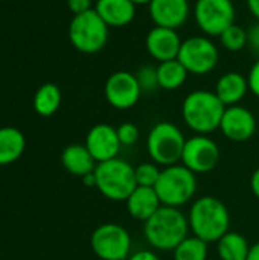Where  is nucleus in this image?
<instances>
[{
    "instance_id": "obj_1",
    "label": "nucleus",
    "mask_w": 259,
    "mask_h": 260,
    "mask_svg": "<svg viewBox=\"0 0 259 260\" xmlns=\"http://www.w3.org/2000/svg\"><path fill=\"white\" fill-rule=\"evenodd\" d=\"M188 218L177 207L162 206L147 222H143V236L147 242L160 251H174L176 247L188 238Z\"/></svg>"
},
{
    "instance_id": "obj_2",
    "label": "nucleus",
    "mask_w": 259,
    "mask_h": 260,
    "mask_svg": "<svg viewBox=\"0 0 259 260\" xmlns=\"http://www.w3.org/2000/svg\"><path fill=\"white\" fill-rule=\"evenodd\" d=\"M188 222L194 236L211 244L218 242L229 232L231 215L218 198L202 197L192 203Z\"/></svg>"
},
{
    "instance_id": "obj_3",
    "label": "nucleus",
    "mask_w": 259,
    "mask_h": 260,
    "mask_svg": "<svg viewBox=\"0 0 259 260\" xmlns=\"http://www.w3.org/2000/svg\"><path fill=\"white\" fill-rule=\"evenodd\" d=\"M224 110L226 107L218 99L215 91L195 90L185 98L182 105V116L189 129L197 134L208 136L220 129Z\"/></svg>"
},
{
    "instance_id": "obj_4",
    "label": "nucleus",
    "mask_w": 259,
    "mask_h": 260,
    "mask_svg": "<svg viewBox=\"0 0 259 260\" xmlns=\"http://www.w3.org/2000/svg\"><path fill=\"white\" fill-rule=\"evenodd\" d=\"M95 178L96 189L110 201H127L131 192L137 187L134 168L118 157L98 163Z\"/></svg>"
},
{
    "instance_id": "obj_5",
    "label": "nucleus",
    "mask_w": 259,
    "mask_h": 260,
    "mask_svg": "<svg viewBox=\"0 0 259 260\" xmlns=\"http://www.w3.org/2000/svg\"><path fill=\"white\" fill-rule=\"evenodd\" d=\"M154 189L160 198L162 206L179 209L195 197L197 175L179 163L166 166L160 171V177Z\"/></svg>"
},
{
    "instance_id": "obj_6",
    "label": "nucleus",
    "mask_w": 259,
    "mask_h": 260,
    "mask_svg": "<svg viewBox=\"0 0 259 260\" xmlns=\"http://www.w3.org/2000/svg\"><path fill=\"white\" fill-rule=\"evenodd\" d=\"M185 143L186 139L182 129L177 125L163 120L151 128L147 140V149L156 165L166 168L182 161Z\"/></svg>"
},
{
    "instance_id": "obj_7",
    "label": "nucleus",
    "mask_w": 259,
    "mask_h": 260,
    "mask_svg": "<svg viewBox=\"0 0 259 260\" xmlns=\"http://www.w3.org/2000/svg\"><path fill=\"white\" fill-rule=\"evenodd\" d=\"M108 26L93 9L73 15L69 24V40L82 53H98L108 41Z\"/></svg>"
},
{
    "instance_id": "obj_8",
    "label": "nucleus",
    "mask_w": 259,
    "mask_h": 260,
    "mask_svg": "<svg viewBox=\"0 0 259 260\" xmlns=\"http://www.w3.org/2000/svg\"><path fill=\"white\" fill-rule=\"evenodd\" d=\"M90 245L101 260H127L131 250V236L121 224L105 222L95 229Z\"/></svg>"
},
{
    "instance_id": "obj_9",
    "label": "nucleus",
    "mask_w": 259,
    "mask_h": 260,
    "mask_svg": "<svg viewBox=\"0 0 259 260\" xmlns=\"http://www.w3.org/2000/svg\"><path fill=\"white\" fill-rule=\"evenodd\" d=\"M177 59L191 75H208L211 73L220 59V52L215 43L209 37L197 35L186 38L182 46Z\"/></svg>"
},
{
    "instance_id": "obj_10",
    "label": "nucleus",
    "mask_w": 259,
    "mask_h": 260,
    "mask_svg": "<svg viewBox=\"0 0 259 260\" xmlns=\"http://www.w3.org/2000/svg\"><path fill=\"white\" fill-rule=\"evenodd\" d=\"M235 15L232 0H197L194 5L197 26L208 37H220L235 23Z\"/></svg>"
},
{
    "instance_id": "obj_11",
    "label": "nucleus",
    "mask_w": 259,
    "mask_h": 260,
    "mask_svg": "<svg viewBox=\"0 0 259 260\" xmlns=\"http://www.w3.org/2000/svg\"><path fill=\"white\" fill-rule=\"evenodd\" d=\"M220 157L221 154L218 145L212 139H209V136L197 134L194 137L186 139L180 163L197 175L215 169L220 161Z\"/></svg>"
},
{
    "instance_id": "obj_12",
    "label": "nucleus",
    "mask_w": 259,
    "mask_h": 260,
    "mask_svg": "<svg viewBox=\"0 0 259 260\" xmlns=\"http://www.w3.org/2000/svg\"><path fill=\"white\" fill-rule=\"evenodd\" d=\"M142 94V88L134 73L128 70H118L111 73L104 85V96L107 102L116 110L133 108Z\"/></svg>"
},
{
    "instance_id": "obj_13",
    "label": "nucleus",
    "mask_w": 259,
    "mask_h": 260,
    "mask_svg": "<svg viewBox=\"0 0 259 260\" xmlns=\"http://www.w3.org/2000/svg\"><path fill=\"white\" fill-rule=\"evenodd\" d=\"M220 129L224 137L232 142H247L256 133V117L249 108L243 105L226 107Z\"/></svg>"
},
{
    "instance_id": "obj_14",
    "label": "nucleus",
    "mask_w": 259,
    "mask_h": 260,
    "mask_svg": "<svg viewBox=\"0 0 259 260\" xmlns=\"http://www.w3.org/2000/svg\"><path fill=\"white\" fill-rule=\"evenodd\" d=\"M85 148L93 155L96 163L116 158L122 148L118 137V129L108 123H98L90 128L85 137Z\"/></svg>"
},
{
    "instance_id": "obj_15",
    "label": "nucleus",
    "mask_w": 259,
    "mask_h": 260,
    "mask_svg": "<svg viewBox=\"0 0 259 260\" xmlns=\"http://www.w3.org/2000/svg\"><path fill=\"white\" fill-rule=\"evenodd\" d=\"M182 40L176 29L154 26L145 38V47L151 58L159 62L177 59Z\"/></svg>"
},
{
    "instance_id": "obj_16",
    "label": "nucleus",
    "mask_w": 259,
    "mask_h": 260,
    "mask_svg": "<svg viewBox=\"0 0 259 260\" xmlns=\"http://www.w3.org/2000/svg\"><path fill=\"white\" fill-rule=\"evenodd\" d=\"M148 9L156 26L176 30L188 21L191 12L188 0H153L148 5Z\"/></svg>"
},
{
    "instance_id": "obj_17",
    "label": "nucleus",
    "mask_w": 259,
    "mask_h": 260,
    "mask_svg": "<svg viewBox=\"0 0 259 260\" xmlns=\"http://www.w3.org/2000/svg\"><path fill=\"white\" fill-rule=\"evenodd\" d=\"M136 5L131 0H96L95 11L108 27L128 26L136 17Z\"/></svg>"
},
{
    "instance_id": "obj_18",
    "label": "nucleus",
    "mask_w": 259,
    "mask_h": 260,
    "mask_svg": "<svg viewBox=\"0 0 259 260\" xmlns=\"http://www.w3.org/2000/svg\"><path fill=\"white\" fill-rule=\"evenodd\" d=\"M130 216L136 221L147 222L160 207V198L154 187L137 186L125 201Z\"/></svg>"
},
{
    "instance_id": "obj_19",
    "label": "nucleus",
    "mask_w": 259,
    "mask_h": 260,
    "mask_svg": "<svg viewBox=\"0 0 259 260\" xmlns=\"http://www.w3.org/2000/svg\"><path fill=\"white\" fill-rule=\"evenodd\" d=\"M249 91L247 78L240 72H227L220 76L215 85V94L224 107L240 105Z\"/></svg>"
},
{
    "instance_id": "obj_20",
    "label": "nucleus",
    "mask_w": 259,
    "mask_h": 260,
    "mask_svg": "<svg viewBox=\"0 0 259 260\" xmlns=\"http://www.w3.org/2000/svg\"><path fill=\"white\" fill-rule=\"evenodd\" d=\"M61 163L69 174L81 178L95 172L98 165L85 145H69L61 154Z\"/></svg>"
},
{
    "instance_id": "obj_21",
    "label": "nucleus",
    "mask_w": 259,
    "mask_h": 260,
    "mask_svg": "<svg viewBox=\"0 0 259 260\" xmlns=\"http://www.w3.org/2000/svg\"><path fill=\"white\" fill-rule=\"evenodd\" d=\"M26 148V139L23 133L14 126L0 128V166L17 161Z\"/></svg>"
},
{
    "instance_id": "obj_22",
    "label": "nucleus",
    "mask_w": 259,
    "mask_h": 260,
    "mask_svg": "<svg viewBox=\"0 0 259 260\" xmlns=\"http://www.w3.org/2000/svg\"><path fill=\"white\" fill-rule=\"evenodd\" d=\"M249 250L247 239L237 232H227L217 242V251L221 260H247Z\"/></svg>"
},
{
    "instance_id": "obj_23",
    "label": "nucleus",
    "mask_w": 259,
    "mask_h": 260,
    "mask_svg": "<svg viewBox=\"0 0 259 260\" xmlns=\"http://www.w3.org/2000/svg\"><path fill=\"white\" fill-rule=\"evenodd\" d=\"M188 75H189L188 70L183 67V64L179 59L163 61V62H159L157 66L159 87L168 91L180 88L185 84Z\"/></svg>"
},
{
    "instance_id": "obj_24",
    "label": "nucleus",
    "mask_w": 259,
    "mask_h": 260,
    "mask_svg": "<svg viewBox=\"0 0 259 260\" xmlns=\"http://www.w3.org/2000/svg\"><path fill=\"white\" fill-rule=\"evenodd\" d=\"M61 99H63L61 90L55 84L46 82L37 90V93L34 96V102H32L34 110L40 116L49 117L58 111V108L61 105Z\"/></svg>"
},
{
    "instance_id": "obj_25",
    "label": "nucleus",
    "mask_w": 259,
    "mask_h": 260,
    "mask_svg": "<svg viewBox=\"0 0 259 260\" xmlns=\"http://www.w3.org/2000/svg\"><path fill=\"white\" fill-rule=\"evenodd\" d=\"M208 251V242L197 236H188L176 247L172 253L174 260H206Z\"/></svg>"
},
{
    "instance_id": "obj_26",
    "label": "nucleus",
    "mask_w": 259,
    "mask_h": 260,
    "mask_svg": "<svg viewBox=\"0 0 259 260\" xmlns=\"http://www.w3.org/2000/svg\"><path fill=\"white\" fill-rule=\"evenodd\" d=\"M218 38L221 47L227 52H241L247 46V30L235 23L229 26Z\"/></svg>"
},
{
    "instance_id": "obj_27",
    "label": "nucleus",
    "mask_w": 259,
    "mask_h": 260,
    "mask_svg": "<svg viewBox=\"0 0 259 260\" xmlns=\"http://www.w3.org/2000/svg\"><path fill=\"white\" fill-rule=\"evenodd\" d=\"M160 168L159 165L153 163H140L134 168L136 175V184L142 187H154L160 177Z\"/></svg>"
},
{
    "instance_id": "obj_28",
    "label": "nucleus",
    "mask_w": 259,
    "mask_h": 260,
    "mask_svg": "<svg viewBox=\"0 0 259 260\" xmlns=\"http://www.w3.org/2000/svg\"><path fill=\"white\" fill-rule=\"evenodd\" d=\"M136 78H137V82L142 88V93L143 91H148V93H153L154 90L160 88L159 87V78H157V67H153V66H142L137 73H136Z\"/></svg>"
},
{
    "instance_id": "obj_29",
    "label": "nucleus",
    "mask_w": 259,
    "mask_h": 260,
    "mask_svg": "<svg viewBox=\"0 0 259 260\" xmlns=\"http://www.w3.org/2000/svg\"><path fill=\"white\" fill-rule=\"evenodd\" d=\"M116 129H118V137H119L122 146H131L139 139V129L131 122H124Z\"/></svg>"
},
{
    "instance_id": "obj_30",
    "label": "nucleus",
    "mask_w": 259,
    "mask_h": 260,
    "mask_svg": "<svg viewBox=\"0 0 259 260\" xmlns=\"http://www.w3.org/2000/svg\"><path fill=\"white\" fill-rule=\"evenodd\" d=\"M247 82H249V91L259 98V58L253 62V66L249 70Z\"/></svg>"
},
{
    "instance_id": "obj_31",
    "label": "nucleus",
    "mask_w": 259,
    "mask_h": 260,
    "mask_svg": "<svg viewBox=\"0 0 259 260\" xmlns=\"http://www.w3.org/2000/svg\"><path fill=\"white\" fill-rule=\"evenodd\" d=\"M247 46L250 47L252 53L259 58V21L250 26V29L247 30Z\"/></svg>"
},
{
    "instance_id": "obj_32",
    "label": "nucleus",
    "mask_w": 259,
    "mask_h": 260,
    "mask_svg": "<svg viewBox=\"0 0 259 260\" xmlns=\"http://www.w3.org/2000/svg\"><path fill=\"white\" fill-rule=\"evenodd\" d=\"M67 6L73 15H78V14H82V12L93 9L92 0H67Z\"/></svg>"
},
{
    "instance_id": "obj_33",
    "label": "nucleus",
    "mask_w": 259,
    "mask_h": 260,
    "mask_svg": "<svg viewBox=\"0 0 259 260\" xmlns=\"http://www.w3.org/2000/svg\"><path fill=\"white\" fill-rule=\"evenodd\" d=\"M127 260H160L159 256L154 253V251H150V250H140V251H136L134 254H131Z\"/></svg>"
},
{
    "instance_id": "obj_34",
    "label": "nucleus",
    "mask_w": 259,
    "mask_h": 260,
    "mask_svg": "<svg viewBox=\"0 0 259 260\" xmlns=\"http://www.w3.org/2000/svg\"><path fill=\"white\" fill-rule=\"evenodd\" d=\"M250 189H252L253 195L259 200V168L252 174V178H250Z\"/></svg>"
},
{
    "instance_id": "obj_35",
    "label": "nucleus",
    "mask_w": 259,
    "mask_h": 260,
    "mask_svg": "<svg viewBox=\"0 0 259 260\" xmlns=\"http://www.w3.org/2000/svg\"><path fill=\"white\" fill-rule=\"evenodd\" d=\"M246 3L250 14L256 18V21H259V0H246Z\"/></svg>"
},
{
    "instance_id": "obj_36",
    "label": "nucleus",
    "mask_w": 259,
    "mask_h": 260,
    "mask_svg": "<svg viewBox=\"0 0 259 260\" xmlns=\"http://www.w3.org/2000/svg\"><path fill=\"white\" fill-rule=\"evenodd\" d=\"M247 260H259V242L253 244V245H250Z\"/></svg>"
},
{
    "instance_id": "obj_37",
    "label": "nucleus",
    "mask_w": 259,
    "mask_h": 260,
    "mask_svg": "<svg viewBox=\"0 0 259 260\" xmlns=\"http://www.w3.org/2000/svg\"><path fill=\"white\" fill-rule=\"evenodd\" d=\"M82 183H84L85 186H89V187H96V178H95V172H92V174H89V175L82 177Z\"/></svg>"
},
{
    "instance_id": "obj_38",
    "label": "nucleus",
    "mask_w": 259,
    "mask_h": 260,
    "mask_svg": "<svg viewBox=\"0 0 259 260\" xmlns=\"http://www.w3.org/2000/svg\"><path fill=\"white\" fill-rule=\"evenodd\" d=\"M136 6H142V5H150L153 0H131Z\"/></svg>"
},
{
    "instance_id": "obj_39",
    "label": "nucleus",
    "mask_w": 259,
    "mask_h": 260,
    "mask_svg": "<svg viewBox=\"0 0 259 260\" xmlns=\"http://www.w3.org/2000/svg\"><path fill=\"white\" fill-rule=\"evenodd\" d=\"M258 114H259V111H258Z\"/></svg>"
}]
</instances>
